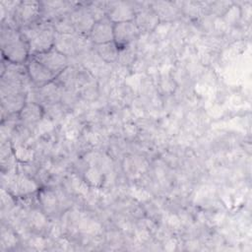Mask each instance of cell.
<instances>
[{
  "label": "cell",
  "mask_w": 252,
  "mask_h": 252,
  "mask_svg": "<svg viewBox=\"0 0 252 252\" xmlns=\"http://www.w3.org/2000/svg\"><path fill=\"white\" fill-rule=\"evenodd\" d=\"M21 33L26 40L31 55L45 52L54 46L55 29L48 21L36 22L21 29Z\"/></svg>",
  "instance_id": "1"
},
{
  "label": "cell",
  "mask_w": 252,
  "mask_h": 252,
  "mask_svg": "<svg viewBox=\"0 0 252 252\" xmlns=\"http://www.w3.org/2000/svg\"><path fill=\"white\" fill-rule=\"evenodd\" d=\"M0 42L2 55L7 61L24 64L28 60L30 55L28 44L21 32L17 31L10 24L2 23Z\"/></svg>",
  "instance_id": "2"
},
{
  "label": "cell",
  "mask_w": 252,
  "mask_h": 252,
  "mask_svg": "<svg viewBox=\"0 0 252 252\" xmlns=\"http://www.w3.org/2000/svg\"><path fill=\"white\" fill-rule=\"evenodd\" d=\"M40 13V2L23 1L18 3L13 19L16 25L23 29L36 23Z\"/></svg>",
  "instance_id": "3"
},
{
  "label": "cell",
  "mask_w": 252,
  "mask_h": 252,
  "mask_svg": "<svg viewBox=\"0 0 252 252\" xmlns=\"http://www.w3.org/2000/svg\"><path fill=\"white\" fill-rule=\"evenodd\" d=\"M32 57L45 66L56 77L68 67V57L54 47L45 52L35 54Z\"/></svg>",
  "instance_id": "4"
},
{
  "label": "cell",
  "mask_w": 252,
  "mask_h": 252,
  "mask_svg": "<svg viewBox=\"0 0 252 252\" xmlns=\"http://www.w3.org/2000/svg\"><path fill=\"white\" fill-rule=\"evenodd\" d=\"M140 32H141L134 21L117 23L114 24L113 28V41L120 49L130 45Z\"/></svg>",
  "instance_id": "5"
},
{
  "label": "cell",
  "mask_w": 252,
  "mask_h": 252,
  "mask_svg": "<svg viewBox=\"0 0 252 252\" xmlns=\"http://www.w3.org/2000/svg\"><path fill=\"white\" fill-rule=\"evenodd\" d=\"M27 71L32 83L36 87H43L56 78V76L49 71L45 66L35 60L33 57L27 60Z\"/></svg>",
  "instance_id": "6"
},
{
  "label": "cell",
  "mask_w": 252,
  "mask_h": 252,
  "mask_svg": "<svg viewBox=\"0 0 252 252\" xmlns=\"http://www.w3.org/2000/svg\"><path fill=\"white\" fill-rule=\"evenodd\" d=\"M84 35L75 33H55L54 48L64 55L71 56L76 54L83 45L82 37Z\"/></svg>",
  "instance_id": "7"
},
{
  "label": "cell",
  "mask_w": 252,
  "mask_h": 252,
  "mask_svg": "<svg viewBox=\"0 0 252 252\" xmlns=\"http://www.w3.org/2000/svg\"><path fill=\"white\" fill-rule=\"evenodd\" d=\"M106 16L113 24L131 22L135 18V9L127 2H106Z\"/></svg>",
  "instance_id": "8"
},
{
  "label": "cell",
  "mask_w": 252,
  "mask_h": 252,
  "mask_svg": "<svg viewBox=\"0 0 252 252\" xmlns=\"http://www.w3.org/2000/svg\"><path fill=\"white\" fill-rule=\"evenodd\" d=\"M114 24L106 16L96 21L93 26L89 37L94 44H101L113 41Z\"/></svg>",
  "instance_id": "9"
},
{
  "label": "cell",
  "mask_w": 252,
  "mask_h": 252,
  "mask_svg": "<svg viewBox=\"0 0 252 252\" xmlns=\"http://www.w3.org/2000/svg\"><path fill=\"white\" fill-rule=\"evenodd\" d=\"M70 18L74 26L75 32L79 34H90V32L94 25L95 21L86 7H79L71 11Z\"/></svg>",
  "instance_id": "10"
},
{
  "label": "cell",
  "mask_w": 252,
  "mask_h": 252,
  "mask_svg": "<svg viewBox=\"0 0 252 252\" xmlns=\"http://www.w3.org/2000/svg\"><path fill=\"white\" fill-rule=\"evenodd\" d=\"M7 189L10 194L18 197H25L28 194L34 192L37 189V185L32 179L22 175L8 176Z\"/></svg>",
  "instance_id": "11"
},
{
  "label": "cell",
  "mask_w": 252,
  "mask_h": 252,
  "mask_svg": "<svg viewBox=\"0 0 252 252\" xmlns=\"http://www.w3.org/2000/svg\"><path fill=\"white\" fill-rule=\"evenodd\" d=\"M159 19L155 11L149 7L140 8L138 11H135L134 23L140 30V32H151L158 24Z\"/></svg>",
  "instance_id": "12"
},
{
  "label": "cell",
  "mask_w": 252,
  "mask_h": 252,
  "mask_svg": "<svg viewBox=\"0 0 252 252\" xmlns=\"http://www.w3.org/2000/svg\"><path fill=\"white\" fill-rule=\"evenodd\" d=\"M75 3L63 2V1H52V2H40V12L46 19L56 20L59 17L69 14V11L72 10V6ZM40 13V14H41Z\"/></svg>",
  "instance_id": "13"
},
{
  "label": "cell",
  "mask_w": 252,
  "mask_h": 252,
  "mask_svg": "<svg viewBox=\"0 0 252 252\" xmlns=\"http://www.w3.org/2000/svg\"><path fill=\"white\" fill-rule=\"evenodd\" d=\"M27 94L26 93L23 94H10L1 97V107H2V114L5 112L9 113H16L20 112L22 108L25 106Z\"/></svg>",
  "instance_id": "14"
},
{
  "label": "cell",
  "mask_w": 252,
  "mask_h": 252,
  "mask_svg": "<svg viewBox=\"0 0 252 252\" xmlns=\"http://www.w3.org/2000/svg\"><path fill=\"white\" fill-rule=\"evenodd\" d=\"M21 120L26 124H33L40 120L42 116L41 107L32 101H28L19 112Z\"/></svg>",
  "instance_id": "15"
},
{
  "label": "cell",
  "mask_w": 252,
  "mask_h": 252,
  "mask_svg": "<svg viewBox=\"0 0 252 252\" xmlns=\"http://www.w3.org/2000/svg\"><path fill=\"white\" fill-rule=\"evenodd\" d=\"M94 50L96 54L105 62H113L118 59L119 55V47L116 45L114 41L101 43V44H95Z\"/></svg>",
  "instance_id": "16"
},
{
  "label": "cell",
  "mask_w": 252,
  "mask_h": 252,
  "mask_svg": "<svg viewBox=\"0 0 252 252\" xmlns=\"http://www.w3.org/2000/svg\"><path fill=\"white\" fill-rule=\"evenodd\" d=\"M152 9L159 20H170L177 15V8L169 2H155Z\"/></svg>",
  "instance_id": "17"
},
{
  "label": "cell",
  "mask_w": 252,
  "mask_h": 252,
  "mask_svg": "<svg viewBox=\"0 0 252 252\" xmlns=\"http://www.w3.org/2000/svg\"><path fill=\"white\" fill-rule=\"evenodd\" d=\"M40 197H41V203L46 211H52L55 209L57 205V199L53 193L45 191L40 194Z\"/></svg>",
  "instance_id": "18"
}]
</instances>
